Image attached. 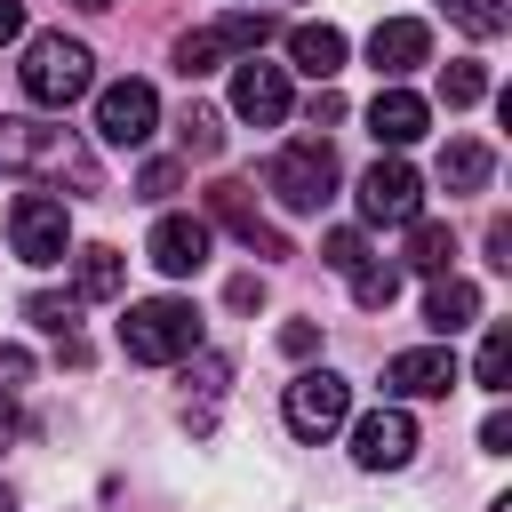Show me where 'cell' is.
Wrapping results in <instances>:
<instances>
[{
    "instance_id": "9c48e42d",
    "label": "cell",
    "mask_w": 512,
    "mask_h": 512,
    "mask_svg": "<svg viewBox=\"0 0 512 512\" xmlns=\"http://www.w3.org/2000/svg\"><path fill=\"white\" fill-rule=\"evenodd\" d=\"M360 216L368 224H416L424 216V176L392 152V160H376L368 176H360Z\"/></svg>"
},
{
    "instance_id": "e0dca14e",
    "label": "cell",
    "mask_w": 512,
    "mask_h": 512,
    "mask_svg": "<svg viewBox=\"0 0 512 512\" xmlns=\"http://www.w3.org/2000/svg\"><path fill=\"white\" fill-rule=\"evenodd\" d=\"M472 312H480V288H472L464 272H432V288H424V320H432V336H456Z\"/></svg>"
},
{
    "instance_id": "f35d334b",
    "label": "cell",
    "mask_w": 512,
    "mask_h": 512,
    "mask_svg": "<svg viewBox=\"0 0 512 512\" xmlns=\"http://www.w3.org/2000/svg\"><path fill=\"white\" fill-rule=\"evenodd\" d=\"M80 8H112V0H80Z\"/></svg>"
},
{
    "instance_id": "2e32d148",
    "label": "cell",
    "mask_w": 512,
    "mask_h": 512,
    "mask_svg": "<svg viewBox=\"0 0 512 512\" xmlns=\"http://www.w3.org/2000/svg\"><path fill=\"white\" fill-rule=\"evenodd\" d=\"M424 128H432V104H424L416 88H400V80H392V88H376V104H368V136H376V144H392V152H400V144H416Z\"/></svg>"
},
{
    "instance_id": "4316f807",
    "label": "cell",
    "mask_w": 512,
    "mask_h": 512,
    "mask_svg": "<svg viewBox=\"0 0 512 512\" xmlns=\"http://www.w3.org/2000/svg\"><path fill=\"white\" fill-rule=\"evenodd\" d=\"M24 312H32V328H48V336H72V312H80V296H32Z\"/></svg>"
},
{
    "instance_id": "7a4b0ae2",
    "label": "cell",
    "mask_w": 512,
    "mask_h": 512,
    "mask_svg": "<svg viewBox=\"0 0 512 512\" xmlns=\"http://www.w3.org/2000/svg\"><path fill=\"white\" fill-rule=\"evenodd\" d=\"M120 352L144 360V368L192 360V352H200V312H192L184 296H144V304H128V320H120Z\"/></svg>"
},
{
    "instance_id": "3957f363",
    "label": "cell",
    "mask_w": 512,
    "mask_h": 512,
    "mask_svg": "<svg viewBox=\"0 0 512 512\" xmlns=\"http://www.w3.org/2000/svg\"><path fill=\"white\" fill-rule=\"evenodd\" d=\"M16 80H24V96H32L40 112H64V104H80V96L96 88V56H88L80 40H64V32H40V40L24 48Z\"/></svg>"
},
{
    "instance_id": "44dd1931",
    "label": "cell",
    "mask_w": 512,
    "mask_h": 512,
    "mask_svg": "<svg viewBox=\"0 0 512 512\" xmlns=\"http://www.w3.org/2000/svg\"><path fill=\"white\" fill-rule=\"evenodd\" d=\"M400 264H408V272H424V280H432V272H448V264H456V232H448V224H432V216H416V224H408V256H400Z\"/></svg>"
},
{
    "instance_id": "ba28073f",
    "label": "cell",
    "mask_w": 512,
    "mask_h": 512,
    "mask_svg": "<svg viewBox=\"0 0 512 512\" xmlns=\"http://www.w3.org/2000/svg\"><path fill=\"white\" fill-rule=\"evenodd\" d=\"M152 128H160V96H152L144 80H112V88L96 96V136H104V144L136 152V144H152Z\"/></svg>"
},
{
    "instance_id": "1f68e13d",
    "label": "cell",
    "mask_w": 512,
    "mask_h": 512,
    "mask_svg": "<svg viewBox=\"0 0 512 512\" xmlns=\"http://www.w3.org/2000/svg\"><path fill=\"white\" fill-rule=\"evenodd\" d=\"M328 120H344V96L320 80V96H312V128H328Z\"/></svg>"
},
{
    "instance_id": "277c9868",
    "label": "cell",
    "mask_w": 512,
    "mask_h": 512,
    "mask_svg": "<svg viewBox=\"0 0 512 512\" xmlns=\"http://www.w3.org/2000/svg\"><path fill=\"white\" fill-rule=\"evenodd\" d=\"M264 32H272V16H256V8L216 16V24H200V32H184V40H176V72H184V80H200V72H216V64H232V56H256V48H264Z\"/></svg>"
},
{
    "instance_id": "d6986e66",
    "label": "cell",
    "mask_w": 512,
    "mask_h": 512,
    "mask_svg": "<svg viewBox=\"0 0 512 512\" xmlns=\"http://www.w3.org/2000/svg\"><path fill=\"white\" fill-rule=\"evenodd\" d=\"M120 280H128V256L120 248H80V272H72V296L80 304H112Z\"/></svg>"
},
{
    "instance_id": "7c38bea8",
    "label": "cell",
    "mask_w": 512,
    "mask_h": 512,
    "mask_svg": "<svg viewBox=\"0 0 512 512\" xmlns=\"http://www.w3.org/2000/svg\"><path fill=\"white\" fill-rule=\"evenodd\" d=\"M208 224L240 232L256 256H288V232H280V224H264V208L248 200V184H232V176H224V184H208Z\"/></svg>"
},
{
    "instance_id": "5bb4252c",
    "label": "cell",
    "mask_w": 512,
    "mask_h": 512,
    "mask_svg": "<svg viewBox=\"0 0 512 512\" xmlns=\"http://www.w3.org/2000/svg\"><path fill=\"white\" fill-rule=\"evenodd\" d=\"M208 240H216V232H208V216H160V224H152V240H144V256H152L168 280H192V272L208 264Z\"/></svg>"
},
{
    "instance_id": "9a60e30c",
    "label": "cell",
    "mask_w": 512,
    "mask_h": 512,
    "mask_svg": "<svg viewBox=\"0 0 512 512\" xmlns=\"http://www.w3.org/2000/svg\"><path fill=\"white\" fill-rule=\"evenodd\" d=\"M368 64H376L384 80H408L416 64H432V32H424L416 16H384V24L368 32Z\"/></svg>"
},
{
    "instance_id": "8992f818",
    "label": "cell",
    "mask_w": 512,
    "mask_h": 512,
    "mask_svg": "<svg viewBox=\"0 0 512 512\" xmlns=\"http://www.w3.org/2000/svg\"><path fill=\"white\" fill-rule=\"evenodd\" d=\"M8 248H16L24 264H64V248H72L64 200H56V192H16V200H8Z\"/></svg>"
},
{
    "instance_id": "f1b7e54d",
    "label": "cell",
    "mask_w": 512,
    "mask_h": 512,
    "mask_svg": "<svg viewBox=\"0 0 512 512\" xmlns=\"http://www.w3.org/2000/svg\"><path fill=\"white\" fill-rule=\"evenodd\" d=\"M176 184H184V168H176V160H152V168H144V184H136V192H144V200H168V192H176Z\"/></svg>"
},
{
    "instance_id": "74e56055",
    "label": "cell",
    "mask_w": 512,
    "mask_h": 512,
    "mask_svg": "<svg viewBox=\"0 0 512 512\" xmlns=\"http://www.w3.org/2000/svg\"><path fill=\"white\" fill-rule=\"evenodd\" d=\"M488 512H512V496H504V504H488Z\"/></svg>"
},
{
    "instance_id": "8d00e7d4",
    "label": "cell",
    "mask_w": 512,
    "mask_h": 512,
    "mask_svg": "<svg viewBox=\"0 0 512 512\" xmlns=\"http://www.w3.org/2000/svg\"><path fill=\"white\" fill-rule=\"evenodd\" d=\"M0 512H16V496H8V488H0Z\"/></svg>"
},
{
    "instance_id": "f546056e",
    "label": "cell",
    "mask_w": 512,
    "mask_h": 512,
    "mask_svg": "<svg viewBox=\"0 0 512 512\" xmlns=\"http://www.w3.org/2000/svg\"><path fill=\"white\" fill-rule=\"evenodd\" d=\"M312 344H320V328H312V320H296V328H280V352H288V360H304Z\"/></svg>"
},
{
    "instance_id": "8fae6325",
    "label": "cell",
    "mask_w": 512,
    "mask_h": 512,
    "mask_svg": "<svg viewBox=\"0 0 512 512\" xmlns=\"http://www.w3.org/2000/svg\"><path fill=\"white\" fill-rule=\"evenodd\" d=\"M384 392H400V400H448V392H456V352H448V344L392 352V360H384Z\"/></svg>"
},
{
    "instance_id": "30bf717a",
    "label": "cell",
    "mask_w": 512,
    "mask_h": 512,
    "mask_svg": "<svg viewBox=\"0 0 512 512\" xmlns=\"http://www.w3.org/2000/svg\"><path fill=\"white\" fill-rule=\"evenodd\" d=\"M232 112H240L248 128H280V120H288V64L240 56V72H232Z\"/></svg>"
},
{
    "instance_id": "ffe728a7",
    "label": "cell",
    "mask_w": 512,
    "mask_h": 512,
    "mask_svg": "<svg viewBox=\"0 0 512 512\" xmlns=\"http://www.w3.org/2000/svg\"><path fill=\"white\" fill-rule=\"evenodd\" d=\"M488 176H496V152H488V144H472V136H456V144L440 152V184H448V192H480Z\"/></svg>"
},
{
    "instance_id": "d6a6232c",
    "label": "cell",
    "mask_w": 512,
    "mask_h": 512,
    "mask_svg": "<svg viewBox=\"0 0 512 512\" xmlns=\"http://www.w3.org/2000/svg\"><path fill=\"white\" fill-rule=\"evenodd\" d=\"M0 376L24 384V376H32V352H24V344H0Z\"/></svg>"
},
{
    "instance_id": "7402d4cb",
    "label": "cell",
    "mask_w": 512,
    "mask_h": 512,
    "mask_svg": "<svg viewBox=\"0 0 512 512\" xmlns=\"http://www.w3.org/2000/svg\"><path fill=\"white\" fill-rule=\"evenodd\" d=\"M344 280H352V304H360V312H384V304L400 296V264H376V256H368L360 272H344Z\"/></svg>"
},
{
    "instance_id": "52a82bcc",
    "label": "cell",
    "mask_w": 512,
    "mask_h": 512,
    "mask_svg": "<svg viewBox=\"0 0 512 512\" xmlns=\"http://www.w3.org/2000/svg\"><path fill=\"white\" fill-rule=\"evenodd\" d=\"M280 416H288V432H296V440H328V432L352 416V384H344V376H328V368H304V376L288 384Z\"/></svg>"
},
{
    "instance_id": "603a6c76",
    "label": "cell",
    "mask_w": 512,
    "mask_h": 512,
    "mask_svg": "<svg viewBox=\"0 0 512 512\" xmlns=\"http://www.w3.org/2000/svg\"><path fill=\"white\" fill-rule=\"evenodd\" d=\"M472 376H480L488 392H512V328H504V320L480 336V360H472Z\"/></svg>"
},
{
    "instance_id": "83f0119b",
    "label": "cell",
    "mask_w": 512,
    "mask_h": 512,
    "mask_svg": "<svg viewBox=\"0 0 512 512\" xmlns=\"http://www.w3.org/2000/svg\"><path fill=\"white\" fill-rule=\"evenodd\" d=\"M320 256H328V272H360V264H368V240H360V232H328Z\"/></svg>"
},
{
    "instance_id": "d4e9b609",
    "label": "cell",
    "mask_w": 512,
    "mask_h": 512,
    "mask_svg": "<svg viewBox=\"0 0 512 512\" xmlns=\"http://www.w3.org/2000/svg\"><path fill=\"white\" fill-rule=\"evenodd\" d=\"M440 96H448V104H480V96H488V64H472V56L448 64V72H440Z\"/></svg>"
},
{
    "instance_id": "ac0fdd59",
    "label": "cell",
    "mask_w": 512,
    "mask_h": 512,
    "mask_svg": "<svg viewBox=\"0 0 512 512\" xmlns=\"http://www.w3.org/2000/svg\"><path fill=\"white\" fill-rule=\"evenodd\" d=\"M288 56H296V72L336 80V72H344V32H336V24H296V32H288Z\"/></svg>"
},
{
    "instance_id": "6da1fadb",
    "label": "cell",
    "mask_w": 512,
    "mask_h": 512,
    "mask_svg": "<svg viewBox=\"0 0 512 512\" xmlns=\"http://www.w3.org/2000/svg\"><path fill=\"white\" fill-rule=\"evenodd\" d=\"M0 168L48 176V184H72V192H104L96 152H88L72 128H56V120H16V112H0Z\"/></svg>"
},
{
    "instance_id": "4fadbf2b",
    "label": "cell",
    "mask_w": 512,
    "mask_h": 512,
    "mask_svg": "<svg viewBox=\"0 0 512 512\" xmlns=\"http://www.w3.org/2000/svg\"><path fill=\"white\" fill-rule=\"evenodd\" d=\"M352 456H360L368 472H400V464L416 456V424H408V408H368V416L352 424Z\"/></svg>"
},
{
    "instance_id": "d590c367",
    "label": "cell",
    "mask_w": 512,
    "mask_h": 512,
    "mask_svg": "<svg viewBox=\"0 0 512 512\" xmlns=\"http://www.w3.org/2000/svg\"><path fill=\"white\" fill-rule=\"evenodd\" d=\"M16 432H24V416H16V400H8V392H0V448H8V440H16Z\"/></svg>"
},
{
    "instance_id": "cb8c5ba5",
    "label": "cell",
    "mask_w": 512,
    "mask_h": 512,
    "mask_svg": "<svg viewBox=\"0 0 512 512\" xmlns=\"http://www.w3.org/2000/svg\"><path fill=\"white\" fill-rule=\"evenodd\" d=\"M448 16H456L472 40H496V32L512 24V8H504V0H448Z\"/></svg>"
},
{
    "instance_id": "4dcf8cb0",
    "label": "cell",
    "mask_w": 512,
    "mask_h": 512,
    "mask_svg": "<svg viewBox=\"0 0 512 512\" xmlns=\"http://www.w3.org/2000/svg\"><path fill=\"white\" fill-rule=\"evenodd\" d=\"M480 448H488V456H504V448H512V416H504V408L480 424Z\"/></svg>"
},
{
    "instance_id": "836d02e7",
    "label": "cell",
    "mask_w": 512,
    "mask_h": 512,
    "mask_svg": "<svg viewBox=\"0 0 512 512\" xmlns=\"http://www.w3.org/2000/svg\"><path fill=\"white\" fill-rule=\"evenodd\" d=\"M488 256H496V264H504V272H512V224H504V216H496V224H488Z\"/></svg>"
},
{
    "instance_id": "5b68a950",
    "label": "cell",
    "mask_w": 512,
    "mask_h": 512,
    "mask_svg": "<svg viewBox=\"0 0 512 512\" xmlns=\"http://www.w3.org/2000/svg\"><path fill=\"white\" fill-rule=\"evenodd\" d=\"M264 184H272V200H280L288 216H312V208L336 192V152H328L320 136H296V144L272 160V176H264Z\"/></svg>"
},
{
    "instance_id": "e575fe53",
    "label": "cell",
    "mask_w": 512,
    "mask_h": 512,
    "mask_svg": "<svg viewBox=\"0 0 512 512\" xmlns=\"http://www.w3.org/2000/svg\"><path fill=\"white\" fill-rule=\"evenodd\" d=\"M24 32V0H0V40H16Z\"/></svg>"
},
{
    "instance_id": "484cf974",
    "label": "cell",
    "mask_w": 512,
    "mask_h": 512,
    "mask_svg": "<svg viewBox=\"0 0 512 512\" xmlns=\"http://www.w3.org/2000/svg\"><path fill=\"white\" fill-rule=\"evenodd\" d=\"M176 128H184V152H200V160H216V152H224V120H216V112H200V104H192Z\"/></svg>"
}]
</instances>
